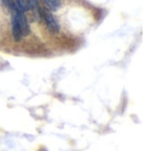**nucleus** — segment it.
<instances>
[{
    "label": "nucleus",
    "instance_id": "1",
    "mask_svg": "<svg viewBox=\"0 0 143 151\" xmlns=\"http://www.w3.org/2000/svg\"><path fill=\"white\" fill-rule=\"evenodd\" d=\"M42 18H44L45 22L47 24L48 30L50 32L56 33L59 31V24L56 21V19L54 18V16L48 10H42Z\"/></svg>",
    "mask_w": 143,
    "mask_h": 151
},
{
    "label": "nucleus",
    "instance_id": "4",
    "mask_svg": "<svg viewBox=\"0 0 143 151\" xmlns=\"http://www.w3.org/2000/svg\"><path fill=\"white\" fill-rule=\"evenodd\" d=\"M45 6L47 7L49 10H53V11H55V10H57L59 8V6H61V2H59V0H43Z\"/></svg>",
    "mask_w": 143,
    "mask_h": 151
},
{
    "label": "nucleus",
    "instance_id": "3",
    "mask_svg": "<svg viewBox=\"0 0 143 151\" xmlns=\"http://www.w3.org/2000/svg\"><path fill=\"white\" fill-rule=\"evenodd\" d=\"M15 5L18 8V10L20 11H28L30 9V4H29V0H15Z\"/></svg>",
    "mask_w": 143,
    "mask_h": 151
},
{
    "label": "nucleus",
    "instance_id": "2",
    "mask_svg": "<svg viewBox=\"0 0 143 151\" xmlns=\"http://www.w3.org/2000/svg\"><path fill=\"white\" fill-rule=\"evenodd\" d=\"M29 4H30V9L29 10H31L35 19L39 20V19L42 18V9L39 7L38 0H29Z\"/></svg>",
    "mask_w": 143,
    "mask_h": 151
}]
</instances>
